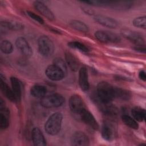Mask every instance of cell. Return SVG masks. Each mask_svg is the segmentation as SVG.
Returning <instances> with one entry per match:
<instances>
[{
	"instance_id": "25",
	"label": "cell",
	"mask_w": 146,
	"mask_h": 146,
	"mask_svg": "<svg viewBox=\"0 0 146 146\" xmlns=\"http://www.w3.org/2000/svg\"><path fill=\"white\" fill-rule=\"evenodd\" d=\"M115 97L123 100H128L131 97L129 91L115 87Z\"/></svg>"
},
{
	"instance_id": "22",
	"label": "cell",
	"mask_w": 146,
	"mask_h": 146,
	"mask_svg": "<svg viewBox=\"0 0 146 146\" xmlns=\"http://www.w3.org/2000/svg\"><path fill=\"white\" fill-rule=\"evenodd\" d=\"M133 4L131 1H108V6L116 10H127Z\"/></svg>"
},
{
	"instance_id": "26",
	"label": "cell",
	"mask_w": 146,
	"mask_h": 146,
	"mask_svg": "<svg viewBox=\"0 0 146 146\" xmlns=\"http://www.w3.org/2000/svg\"><path fill=\"white\" fill-rule=\"evenodd\" d=\"M70 26L74 29L83 33H87L89 31L88 26L84 22L78 20H72L70 22Z\"/></svg>"
},
{
	"instance_id": "10",
	"label": "cell",
	"mask_w": 146,
	"mask_h": 146,
	"mask_svg": "<svg viewBox=\"0 0 146 146\" xmlns=\"http://www.w3.org/2000/svg\"><path fill=\"white\" fill-rule=\"evenodd\" d=\"M80 117L82 121H83L86 124L88 125L91 128L94 129H98L99 128V124L92 115V114L88 111L87 109L83 111L80 114Z\"/></svg>"
},
{
	"instance_id": "9",
	"label": "cell",
	"mask_w": 146,
	"mask_h": 146,
	"mask_svg": "<svg viewBox=\"0 0 146 146\" xmlns=\"http://www.w3.org/2000/svg\"><path fill=\"white\" fill-rule=\"evenodd\" d=\"M17 49L25 57L29 58L33 54V50L28 42L23 37H19L15 40Z\"/></svg>"
},
{
	"instance_id": "12",
	"label": "cell",
	"mask_w": 146,
	"mask_h": 146,
	"mask_svg": "<svg viewBox=\"0 0 146 146\" xmlns=\"http://www.w3.org/2000/svg\"><path fill=\"white\" fill-rule=\"evenodd\" d=\"M78 82L82 90L87 91L89 90L90 84L88 82V72L85 67H82L79 70Z\"/></svg>"
},
{
	"instance_id": "30",
	"label": "cell",
	"mask_w": 146,
	"mask_h": 146,
	"mask_svg": "<svg viewBox=\"0 0 146 146\" xmlns=\"http://www.w3.org/2000/svg\"><path fill=\"white\" fill-rule=\"evenodd\" d=\"M132 23L133 26L139 27L145 29L146 27V17L145 16H141L135 18L133 21Z\"/></svg>"
},
{
	"instance_id": "29",
	"label": "cell",
	"mask_w": 146,
	"mask_h": 146,
	"mask_svg": "<svg viewBox=\"0 0 146 146\" xmlns=\"http://www.w3.org/2000/svg\"><path fill=\"white\" fill-rule=\"evenodd\" d=\"M67 44L70 47L72 48L77 49L82 52H87L89 51L88 48L86 45L78 41H71L68 42Z\"/></svg>"
},
{
	"instance_id": "18",
	"label": "cell",
	"mask_w": 146,
	"mask_h": 146,
	"mask_svg": "<svg viewBox=\"0 0 146 146\" xmlns=\"http://www.w3.org/2000/svg\"><path fill=\"white\" fill-rule=\"evenodd\" d=\"M0 88L2 94L11 102H16V99L12 88H10L7 83L3 79L2 76L1 75Z\"/></svg>"
},
{
	"instance_id": "31",
	"label": "cell",
	"mask_w": 146,
	"mask_h": 146,
	"mask_svg": "<svg viewBox=\"0 0 146 146\" xmlns=\"http://www.w3.org/2000/svg\"><path fill=\"white\" fill-rule=\"evenodd\" d=\"M55 65L58 66L59 68H60L66 75L67 72V66L65 63V62L60 58H56L54 59V63Z\"/></svg>"
},
{
	"instance_id": "20",
	"label": "cell",
	"mask_w": 146,
	"mask_h": 146,
	"mask_svg": "<svg viewBox=\"0 0 146 146\" xmlns=\"http://www.w3.org/2000/svg\"><path fill=\"white\" fill-rule=\"evenodd\" d=\"M10 82L11 84V88L15 95L17 101H19L21 98L22 90H21V84L19 80L14 76L10 78Z\"/></svg>"
},
{
	"instance_id": "21",
	"label": "cell",
	"mask_w": 146,
	"mask_h": 146,
	"mask_svg": "<svg viewBox=\"0 0 146 146\" xmlns=\"http://www.w3.org/2000/svg\"><path fill=\"white\" fill-rule=\"evenodd\" d=\"M47 92L46 87L42 84H35L34 85L30 90L31 95L36 98L42 99L44 96Z\"/></svg>"
},
{
	"instance_id": "23",
	"label": "cell",
	"mask_w": 146,
	"mask_h": 146,
	"mask_svg": "<svg viewBox=\"0 0 146 146\" xmlns=\"http://www.w3.org/2000/svg\"><path fill=\"white\" fill-rule=\"evenodd\" d=\"M131 114L133 118L137 121L141 122L145 119V110L140 107H134L131 110Z\"/></svg>"
},
{
	"instance_id": "13",
	"label": "cell",
	"mask_w": 146,
	"mask_h": 146,
	"mask_svg": "<svg viewBox=\"0 0 146 146\" xmlns=\"http://www.w3.org/2000/svg\"><path fill=\"white\" fill-rule=\"evenodd\" d=\"M94 19L99 24L110 29L116 28L118 25L117 22L115 19L103 15H96L94 17Z\"/></svg>"
},
{
	"instance_id": "8",
	"label": "cell",
	"mask_w": 146,
	"mask_h": 146,
	"mask_svg": "<svg viewBox=\"0 0 146 146\" xmlns=\"http://www.w3.org/2000/svg\"><path fill=\"white\" fill-rule=\"evenodd\" d=\"M121 34L136 46H144V39L141 35L136 31L124 29L121 31Z\"/></svg>"
},
{
	"instance_id": "16",
	"label": "cell",
	"mask_w": 146,
	"mask_h": 146,
	"mask_svg": "<svg viewBox=\"0 0 146 146\" xmlns=\"http://www.w3.org/2000/svg\"><path fill=\"white\" fill-rule=\"evenodd\" d=\"M34 6L35 9L39 12L42 15L50 20L54 19V15L52 12L48 9V7L45 5L43 2L40 1H35L34 3Z\"/></svg>"
},
{
	"instance_id": "17",
	"label": "cell",
	"mask_w": 146,
	"mask_h": 146,
	"mask_svg": "<svg viewBox=\"0 0 146 146\" xmlns=\"http://www.w3.org/2000/svg\"><path fill=\"white\" fill-rule=\"evenodd\" d=\"M24 26L21 22L15 21H4L1 22V29L5 30H11L13 31H19L23 29Z\"/></svg>"
},
{
	"instance_id": "32",
	"label": "cell",
	"mask_w": 146,
	"mask_h": 146,
	"mask_svg": "<svg viewBox=\"0 0 146 146\" xmlns=\"http://www.w3.org/2000/svg\"><path fill=\"white\" fill-rule=\"evenodd\" d=\"M27 14L31 18H32L34 21H36L37 22H38L40 24H43L44 23L43 19L40 16L36 14L35 13H34L32 11H27Z\"/></svg>"
},
{
	"instance_id": "24",
	"label": "cell",
	"mask_w": 146,
	"mask_h": 146,
	"mask_svg": "<svg viewBox=\"0 0 146 146\" xmlns=\"http://www.w3.org/2000/svg\"><path fill=\"white\" fill-rule=\"evenodd\" d=\"M100 102V109L103 113L108 115H115L117 113V108L110 103H104L101 101Z\"/></svg>"
},
{
	"instance_id": "27",
	"label": "cell",
	"mask_w": 146,
	"mask_h": 146,
	"mask_svg": "<svg viewBox=\"0 0 146 146\" xmlns=\"http://www.w3.org/2000/svg\"><path fill=\"white\" fill-rule=\"evenodd\" d=\"M121 119L123 123L129 127L135 129H138L139 124L137 123V121L130 116L128 115H123Z\"/></svg>"
},
{
	"instance_id": "15",
	"label": "cell",
	"mask_w": 146,
	"mask_h": 146,
	"mask_svg": "<svg viewBox=\"0 0 146 146\" xmlns=\"http://www.w3.org/2000/svg\"><path fill=\"white\" fill-rule=\"evenodd\" d=\"M31 139L34 145L44 146L46 145V139L40 129L35 127L31 131Z\"/></svg>"
},
{
	"instance_id": "6",
	"label": "cell",
	"mask_w": 146,
	"mask_h": 146,
	"mask_svg": "<svg viewBox=\"0 0 146 146\" xmlns=\"http://www.w3.org/2000/svg\"><path fill=\"white\" fill-rule=\"evenodd\" d=\"M69 107L72 112L78 115L86 109L83 99L76 94L73 95L70 98Z\"/></svg>"
},
{
	"instance_id": "33",
	"label": "cell",
	"mask_w": 146,
	"mask_h": 146,
	"mask_svg": "<svg viewBox=\"0 0 146 146\" xmlns=\"http://www.w3.org/2000/svg\"><path fill=\"white\" fill-rule=\"evenodd\" d=\"M135 50L139 51L140 52H142V53H145V47L144 46H136L134 47Z\"/></svg>"
},
{
	"instance_id": "28",
	"label": "cell",
	"mask_w": 146,
	"mask_h": 146,
	"mask_svg": "<svg viewBox=\"0 0 146 146\" xmlns=\"http://www.w3.org/2000/svg\"><path fill=\"white\" fill-rule=\"evenodd\" d=\"M0 48L1 51L6 54H9L11 53L13 50L12 43L7 40H4L1 42Z\"/></svg>"
},
{
	"instance_id": "34",
	"label": "cell",
	"mask_w": 146,
	"mask_h": 146,
	"mask_svg": "<svg viewBox=\"0 0 146 146\" xmlns=\"http://www.w3.org/2000/svg\"><path fill=\"white\" fill-rule=\"evenodd\" d=\"M139 77L140 79H141L143 81H145L146 80V74H145V72L144 70H142L141 71L139 72Z\"/></svg>"
},
{
	"instance_id": "11",
	"label": "cell",
	"mask_w": 146,
	"mask_h": 146,
	"mask_svg": "<svg viewBox=\"0 0 146 146\" xmlns=\"http://www.w3.org/2000/svg\"><path fill=\"white\" fill-rule=\"evenodd\" d=\"M71 144L74 146H86L89 145V139L83 132H75L71 137Z\"/></svg>"
},
{
	"instance_id": "7",
	"label": "cell",
	"mask_w": 146,
	"mask_h": 146,
	"mask_svg": "<svg viewBox=\"0 0 146 146\" xmlns=\"http://www.w3.org/2000/svg\"><path fill=\"white\" fill-rule=\"evenodd\" d=\"M45 74L48 79L54 81L60 80L63 79L66 75L65 73L54 64L49 65L46 68Z\"/></svg>"
},
{
	"instance_id": "14",
	"label": "cell",
	"mask_w": 146,
	"mask_h": 146,
	"mask_svg": "<svg viewBox=\"0 0 146 146\" xmlns=\"http://www.w3.org/2000/svg\"><path fill=\"white\" fill-rule=\"evenodd\" d=\"M101 135L105 140L108 141H112L115 135V130L113 125L109 122L104 123L102 127Z\"/></svg>"
},
{
	"instance_id": "19",
	"label": "cell",
	"mask_w": 146,
	"mask_h": 146,
	"mask_svg": "<svg viewBox=\"0 0 146 146\" xmlns=\"http://www.w3.org/2000/svg\"><path fill=\"white\" fill-rule=\"evenodd\" d=\"M66 62L70 70L72 71H77L79 68V63L76 58L70 51H66L64 53Z\"/></svg>"
},
{
	"instance_id": "1",
	"label": "cell",
	"mask_w": 146,
	"mask_h": 146,
	"mask_svg": "<svg viewBox=\"0 0 146 146\" xmlns=\"http://www.w3.org/2000/svg\"><path fill=\"white\" fill-rule=\"evenodd\" d=\"M97 94L100 101L110 103L115 97V87L107 82H100L97 85Z\"/></svg>"
},
{
	"instance_id": "2",
	"label": "cell",
	"mask_w": 146,
	"mask_h": 146,
	"mask_svg": "<svg viewBox=\"0 0 146 146\" xmlns=\"http://www.w3.org/2000/svg\"><path fill=\"white\" fill-rule=\"evenodd\" d=\"M63 120L62 114L56 112L52 113L47 119L44 124V130L50 135L58 134L61 129Z\"/></svg>"
},
{
	"instance_id": "3",
	"label": "cell",
	"mask_w": 146,
	"mask_h": 146,
	"mask_svg": "<svg viewBox=\"0 0 146 146\" xmlns=\"http://www.w3.org/2000/svg\"><path fill=\"white\" fill-rule=\"evenodd\" d=\"M65 102L64 98L59 94H52L44 96L40 100V104L46 108L60 107Z\"/></svg>"
},
{
	"instance_id": "5",
	"label": "cell",
	"mask_w": 146,
	"mask_h": 146,
	"mask_svg": "<svg viewBox=\"0 0 146 146\" xmlns=\"http://www.w3.org/2000/svg\"><path fill=\"white\" fill-rule=\"evenodd\" d=\"M95 38L105 43H117L120 41V37L115 33L104 30H98L95 33Z\"/></svg>"
},
{
	"instance_id": "4",
	"label": "cell",
	"mask_w": 146,
	"mask_h": 146,
	"mask_svg": "<svg viewBox=\"0 0 146 146\" xmlns=\"http://www.w3.org/2000/svg\"><path fill=\"white\" fill-rule=\"evenodd\" d=\"M38 47L39 53L43 56L49 57L54 51V45L52 41L47 36H40L38 39Z\"/></svg>"
}]
</instances>
